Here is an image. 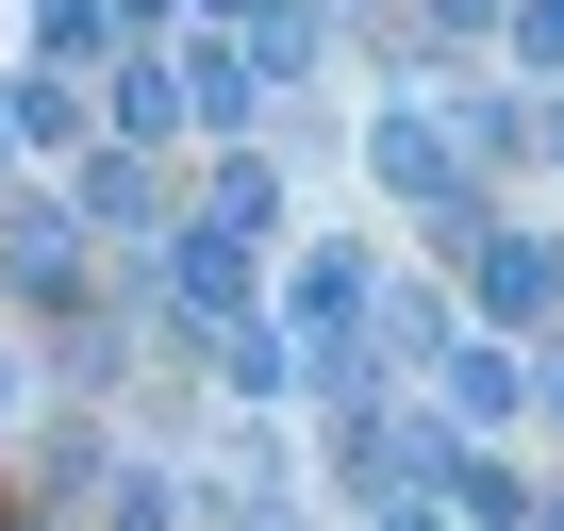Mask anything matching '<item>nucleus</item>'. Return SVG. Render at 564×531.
I'll list each match as a JSON object with an SVG mask.
<instances>
[{"label": "nucleus", "mask_w": 564, "mask_h": 531, "mask_svg": "<svg viewBox=\"0 0 564 531\" xmlns=\"http://www.w3.org/2000/svg\"><path fill=\"white\" fill-rule=\"evenodd\" d=\"M481 18H498V0H448V34H481Z\"/></svg>", "instance_id": "obj_6"}, {"label": "nucleus", "mask_w": 564, "mask_h": 531, "mask_svg": "<svg viewBox=\"0 0 564 531\" xmlns=\"http://www.w3.org/2000/svg\"><path fill=\"white\" fill-rule=\"evenodd\" d=\"M0 266H18V283H34V300H84V283H67V266H84V232H67L51 199H34L18 232H0Z\"/></svg>", "instance_id": "obj_1"}, {"label": "nucleus", "mask_w": 564, "mask_h": 531, "mask_svg": "<svg viewBox=\"0 0 564 531\" xmlns=\"http://www.w3.org/2000/svg\"><path fill=\"white\" fill-rule=\"evenodd\" d=\"M166 283H183L199 316H232V300H249V266H232V232H183V249H166Z\"/></svg>", "instance_id": "obj_3"}, {"label": "nucleus", "mask_w": 564, "mask_h": 531, "mask_svg": "<svg viewBox=\"0 0 564 531\" xmlns=\"http://www.w3.org/2000/svg\"><path fill=\"white\" fill-rule=\"evenodd\" d=\"M514 51H531V67H564V0H514Z\"/></svg>", "instance_id": "obj_5"}, {"label": "nucleus", "mask_w": 564, "mask_h": 531, "mask_svg": "<svg viewBox=\"0 0 564 531\" xmlns=\"http://www.w3.org/2000/svg\"><path fill=\"white\" fill-rule=\"evenodd\" d=\"M382 531H432V514H382Z\"/></svg>", "instance_id": "obj_7"}, {"label": "nucleus", "mask_w": 564, "mask_h": 531, "mask_svg": "<svg viewBox=\"0 0 564 531\" xmlns=\"http://www.w3.org/2000/svg\"><path fill=\"white\" fill-rule=\"evenodd\" d=\"M481 300H498V316H547V300H564V249L498 232V249H481Z\"/></svg>", "instance_id": "obj_2"}, {"label": "nucleus", "mask_w": 564, "mask_h": 531, "mask_svg": "<svg viewBox=\"0 0 564 531\" xmlns=\"http://www.w3.org/2000/svg\"><path fill=\"white\" fill-rule=\"evenodd\" d=\"M382 183H415V199H448V133H432V117H382Z\"/></svg>", "instance_id": "obj_4"}]
</instances>
